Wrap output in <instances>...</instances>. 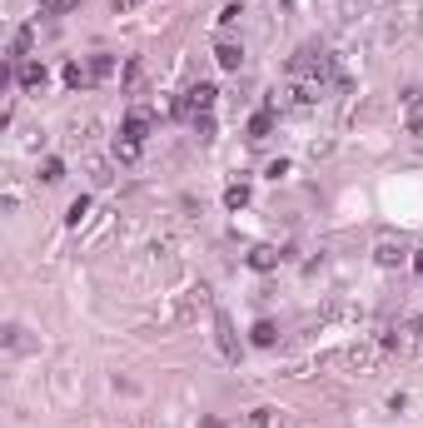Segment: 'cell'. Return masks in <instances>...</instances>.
<instances>
[{
    "instance_id": "6da1fadb",
    "label": "cell",
    "mask_w": 423,
    "mask_h": 428,
    "mask_svg": "<svg viewBox=\"0 0 423 428\" xmlns=\"http://www.w3.org/2000/svg\"><path fill=\"white\" fill-rule=\"evenodd\" d=\"M334 75V55L324 45H299L289 55V80H309V85H324Z\"/></svg>"
},
{
    "instance_id": "7a4b0ae2",
    "label": "cell",
    "mask_w": 423,
    "mask_h": 428,
    "mask_svg": "<svg viewBox=\"0 0 423 428\" xmlns=\"http://www.w3.org/2000/svg\"><path fill=\"white\" fill-rule=\"evenodd\" d=\"M239 428H294V418L284 413V408H274V403H259V408H249L244 413V423Z\"/></svg>"
},
{
    "instance_id": "3957f363",
    "label": "cell",
    "mask_w": 423,
    "mask_h": 428,
    "mask_svg": "<svg viewBox=\"0 0 423 428\" xmlns=\"http://www.w3.org/2000/svg\"><path fill=\"white\" fill-rule=\"evenodd\" d=\"M215 339H220V354L224 359H239V339H234V324H229L224 309H215Z\"/></svg>"
},
{
    "instance_id": "277c9868",
    "label": "cell",
    "mask_w": 423,
    "mask_h": 428,
    "mask_svg": "<svg viewBox=\"0 0 423 428\" xmlns=\"http://www.w3.org/2000/svg\"><path fill=\"white\" fill-rule=\"evenodd\" d=\"M45 80H50V70H45L40 60H20V65H15V85H20V90H45Z\"/></svg>"
},
{
    "instance_id": "5b68a950",
    "label": "cell",
    "mask_w": 423,
    "mask_h": 428,
    "mask_svg": "<svg viewBox=\"0 0 423 428\" xmlns=\"http://www.w3.org/2000/svg\"><path fill=\"white\" fill-rule=\"evenodd\" d=\"M120 140L145 145V140H149V115H145V110H130V115H125V125H120Z\"/></svg>"
},
{
    "instance_id": "8992f818",
    "label": "cell",
    "mask_w": 423,
    "mask_h": 428,
    "mask_svg": "<svg viewBox=\"0 0 423 428\" xmlns=\"http://www.w3.org/2000/svg\"><path fill=\"white\" fill-rule=\"evenodd\" d=\"M249 269H259V274L279 269V249H274V244H254V249H249Z\"/></svg>"
},
{
    "instance_id": "52a82bcc",
    "label": "cell",
    "mask_w": 423,
    "mask_h": 428,
    "mask_svg": "<svg viewBox=\"0 0 423 428\" xmlns=\"http://www.w3.org/2000/svg\"><path fill=\"white\" fill-rule=\"evenodd\" d=\"M374 259L384 264V269H394V264H403V259H408V249H403V239H379Z\"/></svg>"
},
{
    "instance_id": "ba28073f",
    "label": "cell",
    "mask_w": 423,
    "mask_h": 428,
    "mask_svg": "<svg viewBox=\"0 0 423 428\" xmlns=\"http://www.w3.org/2000/svg\"><path fill=\"white\" fill-rule=\"evenodd\" d=\"M249 344H254V349H274V344H279V329L269 324V319H259L254 334H249Z\"/></svg>"
},
{
    "instance_id": "9c48e42d",
    "label": "cell",
    "mask_w": 423,
    "mask_h": 428,
    "mask_svg": "<svg viewBox=\"0 0 423 428\" xmlns=\"http://www.w3.org/2000/svg\"><path fill=\"white\" fill-rule=\"evenodd\" d=\"M60 80H65L70 90H85V85H90V65H80V60H65V70H60Z\"/></svg>"
},
{
    "instance_id": "30bf717a",
    "label": "cell",
    "mask_w": 423,
    "mask_h": 428,
    "mask_svg": "<svg viewBox=\"0 0 423 428\" xmlns=\"http://www.w3.org/2000/svg\"><path fill=\"white\" fill-rule=\"evenodd\" d=\"M269 130H274V110H259V115H249V125H244L249 140H264Z\"/></svg>"
},
{
    "instance_id": "8fae6325",
    "label": "cell",
    "mask_w": 423,
    "mask_h": 428,
    "mask_svg": "<svg viewBox=\"0 0 423 428\" xmlns=\"http://www.w3.org/2000/svg\"><path fill=\"white\" fill-rule=\"evenodd\" d=\"M215 60H220V70H239V65H244V50H239V45H229V40H224V45H220V50H215Z\"/></svg>"
},
{
    "instance_id": "7c38bea8",
    "label": "cell",
    "mask_w": 423,
    "mask_h": 428,
    "mask_svg": "<svg viewBox=\"0 0 423 428\" xmlns=\"http://www.w3.org/2000/svg\"><path fill=\"white\" fill-rule=\"evenodd\" d=\"M110 75H115V55H105V50L90 55V80H110Z\"/></svg>"
},
{
    "instance_id": "4fadbf2b",
    "label": "cell",
    "mask_w": 423,
    "mask_h": 428,
    "mask_svg": "<svg viewBox=\"0 0 423 428\" xmlns=\"http://www.w3.org/2000/svg\"><path fill=\"white\" fill-rule=\"evenodd\" d=\"M60 180H65V159H55V154H50L45 165H40V185H60Z\"/></svg>"
},
{
    "instance_id": "5bb4252c",
    "label": "cell",
    "mask_w": 423,
    "mask_h": 428,
    "mask_svg": "<svg viewBox=\"0 0 423 428\" xmlns=\"http://www.w3.org/2000/svg\"><path fill=\"white\" fill-rule=\"evenodd\" d=\"M80 6H85V0H40V15H70Z\"/></svg>"
},
{
    "instance_id": "9a60e30c",
    "label": "cell",
    "mask_w": 423,
    "mask_h": 428,
    "mask_svg": "<svg viewBox=\"0 0 423 428\" xmlns=\"http://www.w3.org/2000/svg\"><path fill=\"white\" fill-rule=\"evenodd\" d=\"M6 349H11V354L30 349V339H25V329H20V324H6Z\"/></svg>"
},
{
    "instance_id": "2e32d148",
    "label": "cell",
    "mask_w": 423,
    "mask_h": 428,
    "mask_svg": "<svg viewBox=\"0 0 423 428\" xmlns=\"http://www.w3.org/2000/svg\"><path fill=\"white\" fill-rule=\"evenodd\" d=\"M224 204H229V209H244V204H249V185H229V189H224Z\"/></svg>"
},
{
    "instance_id": "e0dca14e",
    "label": "cell",
    "mask_w": 423,
    "mask_h": 428,
    "mask_svg": "<svg viewBox=\"0 0 423 428\" xmlns=\"http://www.w3.org/2000/svg\"><path fill=\"white\" fill-rule=\"evenodd\" d=\"M194 135H199V140H215V120H209V115H194Z\"/></svg>"
},
{
    "instance_id": "ac0fdd59",
    "label": "cell",
    "mask_w": 423,
    "mask_h": 428,
    "mask_svg": "<svg viewBox=\"0 0 423 428\" xmlns=\"http://www.w3.org/2000/svg\"><path fill=\"white\" fill-rule=\"evenodd\" d=\"M85 214H90V199H85V194H80V199H75V204H70V214H65V220H70V225H80V220H85Z\"/></svg>"
},
{
    "instance_id": "d6986e66",
    "label": "cell",
    "mask_w": 423,
    "mask_h": 428,
    "mask_svg": "<svg viewBox=\"0 0 423 428\" xmlns=\"http://www.w3.org/2000/svg\"><path fill=\"white\" fill-rule=\"evenodd\" d=\"M239 15H244V6H239V0H234V6H224V11H220V25H234Z\"/></svg>"
},
{
    "instance_id": "ffe728a7",
    "label": "cell",
    "mask_w": 423,
    "mask_h": 428,
    "mask_svg": "<svg viewBox=\"0 0 423 428\" xmlns=\"http://www.w3.org/2000/svg\"><path fill=\"white\" fill-rule=\"evenodd\" d=\"M115 154H120V159H125V165H130V159L140 154V145H130V140H115Z\"/></svg>"
},
{
    "instance_id": "44dd1931",
    "label": "cell",
    "mask_w": 423,
    "mask_h": 428,
    "mask_svg": "<svg viewBox=\"0 0 423 428\" xmlns=\"http://www.w3.org/2000/svg\"><path fill=\"white\" fill-rule=\"evenodd\" d=\"M90 170H95V185H110V180H115V175H110V165H105V159H95Z\"/></svg>"
},
{
    "instance_id": "7402d4cb",
    "label": "cell",
    "mask_w": 423,
    "mask_h": 428,
    "mask_svg": "<svg viewBox=\"0 0 423 428\" xmlns=\"http://www.w3.org/2000/svg\"><path fill=\"white\" fill-rule=\"evenodd\" d=\"M413 274L423 279V249H413Z\"/></svg>"
}]
</instances>
